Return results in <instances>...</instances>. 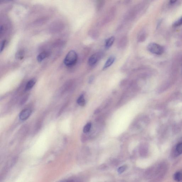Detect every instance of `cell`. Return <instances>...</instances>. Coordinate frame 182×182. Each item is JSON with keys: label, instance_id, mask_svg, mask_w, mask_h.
<instances>
[{"label": "cell", "instance_id": "obj_15", "mask_svg": "<svg viewBox=\"0 0 182 182\" xmlns=\"http://www.w3.org/2000/svg\"><path fill=\"white\" fill-rule=\"evenodd\" d=\"M182 25V16L178 19V20L176 21L175 22H174V26L177 27L180 26Z\"/></svg>", "mask_w": 182, "mask_h": 182}, {"label": "cell", "instance_id": "obj_10", "mask_svg": "<svg viewBox=\"0 0 182 182\" xmlns=\"http://www.w3.org/2000/svg\"><path fill=\"white\" fill-rule=\"evenodd\" d=\"M25 55L24 51L23 50H20L18 51L17 52H16V58L17 59H22L24 57Z\"/></svg>", "mask_w": 182, "mask_h": 182}, {"label": "cell", "instance_id": "obj_4", "mask_svg": "<svg viewBox=\"0 0 182 182\" xmlns=\"http://www.w3.org/2000/svg\"><path fill=\"white\" fill-rule=\"evenodd\" d=\"M31 111L28 108L23 110L20 112L19 115V118L21 120L25 121L28 119L30 116Z\"/></svg>", "mask_w": 182, "mask_h": 182}, {"label": "cell", "instance_id": "obj_11", "mask_svg": "<svg viewBox=\"0 0 182 182\" xmlns=\"http://www.w3.org/2000/svg\"><path fill=\"white\" fill-rule=\"evenodd\" d=\"M77 103L80 106H83L85 105V101L83 95H81L77 100Z\"/></svg>", "mask_w": 182, "mask_h": 182}, {"label": "cell", "instance_id": "obj_14", "mask_svg": "<svg viewBox=\"0 0 182 182\" xmlns=\"http://www.w3.org/2000/svg\"><path fill=\"white\" fill-rule=\"evenodd\" d=\"M127 168V166L126 165H123V166H121L118 169V172L119 174H122V173H123L124 171H125Z\"/></svg>", "mask_w": 182, "mask_h": 182}, {"label": "cell", "instance_id": "obj_13", "mask_svg": "<svg viewBox=\"0 0 182 182\" xmlns=\"http://www.w3.org/2000/svg\"><path fill=\"white\" fill-rule=\"evenodd\" d=\"M91 123H88L86 124L83 128V132L85 133H87L89 131L91 127Z\"/></svg>", "mask_w": 182, "mask_h": 182}, {"label": "cell", "instance_id": "obj_5", "mask_svg": "<svg viewBox=\"0 0 182 182\" xmlns=\"http://www.w3.org/2000/svg\"><path fill=\"white\" fill-rule=\"evenodd\" d=\"M115 57L114 56H112L109 57V58L106 61V63L104 64L103 67V69L105 70L111 66L115 61Z\"/></svg>", "mask_w": 182, "mask_h": 182}, {"label": "cell", "instance_id": "obj_17", "mask_svg": "<svg viewBox=\"0 0 182 182\" xmlns=\"http://www.w3.org/2000/svg\"><path fill=\"white\" fill-rule=\"evenodd\" d=\"M59 182H75L74 179L71 178H68V179H64L62 181H60Z\"/></svg>", "mask_w": 182, "mask_h": 182}, {"label": "cell", "instance_id": "obj_12", "mask_svg": "<svg viewBox=\"0 0 182 182\" xmlns=\"http://www.w3.org/2000/svg\"><path fill=\"white\" fill-rule=\"evenodd\" d=\"M175 151L178 155L182 154V142L177 144L176 146Z\"/></svg>", "mask_w": 182, "mask_h": 182}, {"label": "cell", "instance_id": "obj_3", "mask_svg": "<svg viewBox=\"0 0 182 182\" xmlns=\"http://www.w3.org/2000/svg\"><path fill=\"white\" fill-rule=\"evenodd\" d=\"M103 54L101 52H97L91 55L89 59L88 62L89 65L91 66L95 65L100 60Z\"/></svg>", "mask_w": 182, "mask_h": 182}, {"label": "cell", "instance_id": "obj_16", "mask_svg": "<svg viewBox=\"0 0 182 182\" xmlns=\"http://www.w3.org/2000/svg\"><path fill=\"white\" fill-rule=\"evenodd\" d=\"M6 41L5 40L3 41L2 42H1V53L2 52V51L4 50V47H5V46H6Z\"/></svg>", "mask_w": 182, "mask_h": 182}, {"label": "cell", "instance_id": "obj_6", "mask_svg": "<svg viewBox=\"0 0 182 182\" xmlns=\"http://www.w3.org/2000/svg\"><path fill=\"white\" fill-rule=\"evenodd\" d=\"M50 53L48 52L44 51L40 53L37 57V59L39 62H41L44 61L45 59L49 56Z\"/></svg>", "mask_w": 182, "mask_h": 182}, {"label": "cell", "instance_id": "obj_1", "mask_svg": "<svg viewBox=\"0 0 182 182\" xmlns=\"http://www.w3.org/2000/svg\"><path fill=\"white\" fill-rule=\"evenodd\" d=\"M78 55L75 51H69L65 56L64 61V64L67 67H70L76 64L78 60Z\"/></svg>", "mask_w": 182, "mask_h": 182}, {"label": "cell", "instance_id": "obj_9", "mask_svg": "<svg viewBox=\"0 0 182 182\" xmlns=\"http://www.w3.org/2000/svg\"><path fill=\"white\" fill-rule=\"evenodd\" d=\"M173 178L176 181H180L182 180V173L180 172H176L173 175Z\"/></svg>", "mask_w": 182, "mask_h": 182}, {"label": "cell", "instance_id": "obj_8", "mask_svg": "<svg viewBox=\"0 0 182 182\" xmlns=\"http://www.w3.org/2000/svg\"><path fill=\"white\" fill-rule=\"evenodd\" d=\"M36 80L34 79H31L28 81L26 85L25 89L26 91H28L32 88L36 83Z\"/></svg>", "mask_w": 182, "mask_h": 182}, {"label": "cell", "instance_id": "obj_7", "mask_svg": "<svg viewBox=\"0 0 182 182\" xmlns=\"http://www.w3.org/2000/svg\"><path fill=\"white\" fill-rule=\"evenodd\" d=\"M115 40V38L114 37H111L106 40L105 46L106 49H109L112 46Z\"/></svg>", "mask_w": 182, "mask_h": 182}, {"label": "cell", "instance_id": "obj_18", "mask_svg": "<svg viewBox=\"0 0 182 182\" xmlns=\"http://www.w3.org/2000/svg\"><path fill=\"white\" fill-rule=\"evenodd\" d=\"M93 80H94V78H93V77H92L90 78L89 79V83H91L92 82H93Z\"/></svg>", "mask_w": 182, "mask_h": 182}, {"label": "cell", "instance_id": "obj_2", "mask_svg": "<svg viewBox=\"0 0 182 182\" xmlns=\"http://www.w3.org/2000/svg\"><path fill=\"white\" fill-rule=\"evenodd\" d=\"M147 49L150 52L155 55H162L164 51L163 47L155 43H150L148 45Z\"/></svg>", "mask_w": 182, "mask_h": 182}]
</instances>
